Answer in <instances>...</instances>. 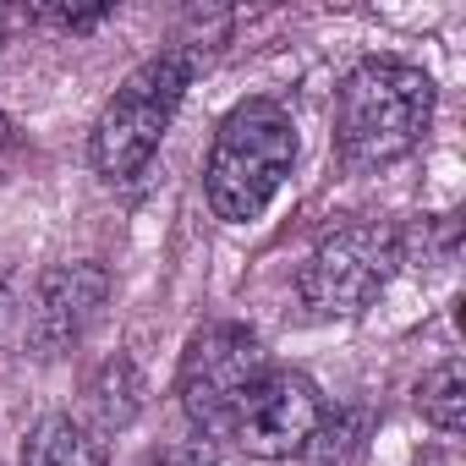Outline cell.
<instances>
[{"instance_id": "obj_1", "label": "cell", "mask_w": 466, "mask_h": 466, "mask_svg": "<svg viewBox=\"0 0 466 466\" xmlns=\"http://www.w3.org/2000/svg\"><path fill=\"white\" fill-rule=\"evenodd\" d=\"M433 127V77L411 61H357L335 94V154L346 170H384L406 159Z\"/></svg>"}, {"instance_id": "obj_2", "label": "cell", "mask_w": 466, "mask_h": 466, "mask_svg": "<svg viewBox=\"0 0 466 466\" xmlns=\"http://www.w3.org/2000/svg\"><path fill=\"white\" fill-rule=\"evenodd\" d=\"M297 165V121L280 99L258 94V99H242L214 132V148H208V165H203V192H208V208L230 225L242 219H258L269 208V198L286 187Z\"/></svg>"}, {"instance_id": "obj_3", "label": "cell", "mask_w": 466, "mask_h": 466, "mask_svg": "<svg viewBox=\"0 0 466 466\" xmlns=\"http://www.w3.org/2000/svg\"><path fill=\"white\" fill-rule=\"evenodd\" d=\"M192 72H198L192 50H165V56L143 61L110 94V105L99 110L94 137H88V159H94V170L105 181H137L148 170V159H154V148H159Z\"/></svg>"}, {"instance_id": "obj_4", "label": "cell", "mask_w": 466, "mask_h": 466, "mask_svg": "<svg viewBox=\"0 0 466 466\" xmlns=\"http://www.w3.org/2000/svg\"><path fill=\"white\" fill-rule=\"evenodd\" d=\"M395 269H400L395 230L379 219H346L329 237H319V248L308 253L297 275V297L308 319H351L390 286Z\"/></svg>"}, {"instance_id": "obj_5", "label": "cell", "mask_w": 466, "mask_h": 466, "mask_svg": "<svg viewBox=\"0 0 466 466\" xmlns=\"http://www.w3.org/2000/svg\"><path fill=\"white\" fill-rule=\"evenodd\" d=\"M269 373L264 340L248 324H203L187 351H181V373H176V395L187 422L203 439H230V417L248 400V390Z\"/></svg>"}, {"instance_id": "obj_6", "label": "cell", "mask_w": 466, "mask_h": 466, "mask_svg": "<svg viewBox=\"0 0 466 466\" xmlns=\"http://www.w3.org/2000/svg\"><path fill=\"white\" fill-rule=\"evenodd\" d=\"M319 428H324L319 384L297 368H269L230 417V444H242L258 461H291L319 439Z\"/></svg>"}, {"instance_id": "obj_7", "label": "cell", "mask_w": 466, "mask_h": 466, "mask_svg": "<svg viewBox=\"0 0 466 466\" xmlns=\"http://www.w3.org/2000/svg\"><path fill=\"white\" fill-rule=\"evenodd\" d=\"M105 297H110V280H105L99 264H66V269H56L45 280V291H39V308H34V340L45 351L72 346L99 319Z\"/></svg>"}, {"instance_id": "obj_8", "label": "cell", "mask_w": 466, "mask_h": 466, "mask_svg": "<svg viewBox=\"0 0 466 466\" xmlns=\"http://www.w3.org/2000/svg\"><path fill=\"white\" fill-rule=\"evenodd\" d=\"M23 466H105V450H99V439H94L77 417L56 411V417H45V422L28 433Z\"/></svg>"}, {"instance_id": "obj_9", "label": "cell", "mask_w": 466, "mask_h": 466, "mask_svg": "<svg viewBox=\"0 0 466 466\" xmlns=\"http://www.w3.org/2000/svg\"><path fill=\"white\" fill-rule=\"evenodd\" d=\"M417 406H422V417H428L439 433H461V428H466V368H461V362H439V368L422 379Z\"/></svg>"}, {"instance_id": "obj_10", "label": "cell", "mask_w": 466, "mask_h": 466, "mask_svg": "<svg viewBox=\"0 0 466 466\" xmlns=\"http://www.w3.org/2000/svg\"><path fill=\"white\" fill-rule=\"evenodd\" d=\"M148 466H214V461L203 455V444H176V450H159Z\"/></svg>"}, {"instance_id": "obj_11", "label": "cell", "mask_w": 466, "mask_h": 466, "mask_svg": "<svg viewBox=\"0 0 466 466\" xmlns=\"http://www.w3.org/2000/svg\"><path fill=\"white\" fill-rule=\"evenodd\" d=\"M12 143V127H6V116H0V148H6Z\"/></svg>"}, {"instance_id": "obj_12", "label": "cell", "mask_w": 466, "mask_h": 466, "mask_svg": "<svg viewBox=\"0 0 466 466\" xmlns=\"http://www.w3.org/2000/svg\"><path fill=\"white\" fill-rule=\"evenodd\" d=\"M0 34H6V12H0Z\"/></svg>"}]
</instances>
